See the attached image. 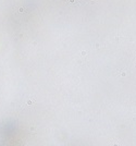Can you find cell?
I'll return each instance as SVG.
<instances>
[{"label": "cell", "mask_w": 136, "mask_h": 146, "mask_svg": "<svg viewBox=\"0 0 136 146\" xmlns=\"http://www.w3.org/2000/svg\"><path fill=\"white\" fill-rule=\"evenodd\" d=\"M107 146H123L122 145V142L118 139H111V140L108 142V145Z\"/></svg>", "instance_id": "1"}]
</instances>
